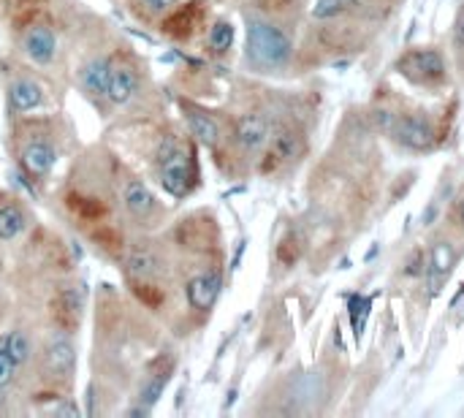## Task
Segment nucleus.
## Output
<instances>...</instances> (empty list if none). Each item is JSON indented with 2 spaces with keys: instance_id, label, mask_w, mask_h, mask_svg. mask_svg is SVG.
I'll use <instances>...</instances> for the list:
<instances>
[{
  "instance_id": "obj_1",
  "label": "nucleus",
  "mask_w": 464,
  "mask_h": 418,
  "mask_svg": "<svg viewBox=\"0 0 464 418\" xmlns=\"http://www.w3.org/2000/svg\"><path fill=\"white\" fill-rule=\"evenodd\" d=\"M293 55V44L272 22L250 20L247 22V60L258 71H277L285 68Z\"/></svg>"
},
{
  "instance_id": "obj_2",
  "label": "nucleus",
  "mask_w": 464,
  "mask_h": 418,
  "mask_svg": "<svg viewBox=\"0 0 464 418\" xmlns=\"http://www.w3.org/2000/svg\"><path fill=\"white\" fill-rule=\"evenodd\" d=\"M158 169H161V180H164V188L174 196H182L188 188H190V158H188V152L185 147L169 136L161 149H158Z\"/></svg>"
},
{
  "instance_id": "obj_3",
  "label": "nucleus",
  "mask_w": 464,
  "mask_h": 418,
  "mask_svg": "<svg viewBox=\"0 0 464 418\" xmlns=\"http://www.w3.org/2000/svg\"><path fill=\"white\" fill-rule=\"evenodd\" d=\"M391 133H394V139L402 147L416 149V152H424V149H429L435 144V125L424 115H402V117H396Z\"/></svg>"
},
{
  "instance_id": "obj_4",
  "label": "nucleus",
  "mask_w": 464,
  "mask_h": 418,
  "mask_svg": "<svg viewBox=\"0 0 464 418\" xmlns=\"http://www.w3.org/2000/svg\"><path fill=\"white\" fill-rule=\"evenodd\" d=\"M399 68L404 71V76L416 79V82H424V84H432V82H440L445 76V60L437 49H416L410 52V55L402 58Z\"/></svg>"
},
{
  "instance_id": "obj_5",
  "label": "nucleus",
  "mask_w": 464,
  "mask_h": 418,
  "mask_svg": "<svg viewBox=\"0 0 464 418\" xmlns=\"http://www.w3.org/2000/svg\"><path fill=\"white\" fill-rule=\"evenodd\" d=\"M220 288H223V277H220V272L210 269V272H201V275L190 277L185 293H188V301H190L193 309L210 312V309L215 307L218 296H220Z\"/></svg>"
},
{
  "instance_id": "obj_6",
  "label": "nucleus",
  "mask_w": 464,
  "mask_h": 418,
  "mask_svg": "<svg viewBox=\"0 0 464 418\" xmlns=\"http://www.w3.org/2000/svg\"><path fill=\"white\" fill-rule=\"evenodd\" d=\"M22 46H25V55L38 63V66H49L55 60V52H58V38L52 33V28L46 25H30L22 36Z\"/></svg>"
},
{
  "instance_id": "obj_7",
  "label": "nucleus",
  "mask_w": 464,
  "mask_h": 418,
  "mask_svg": "<svg viewBox=\"0 0 464 418\" xmlns=\"http://www.w3.org/2000/svg\"><path fill=\"white\" fill-rule=\"evenodd\" d=\"M236 144L244 149V152H258L264 149L267 141H269V123L264 115H244L239 123H236Z\"/></svg>"
},
{
  "instance_id": "obj_8",
  "label": "nucleus",
  "mask_w": 464,
  "mask_h": 418,
  "mask_svg": "<svg viewBox=\"0 0 464 418\" xmlns=\"http://www.w3.org/2000/svg\"><path fill=\"white\" fill-rule=\"evenodd\" d=\"M136 92H139V74L133 68H128V66L112 68L109 87H107L109 100H115V103H120V107H123V103H128Z\"/></svg>"
},
{
  "instance_id": "obj_9",
  "label": "nucleus",
  "mask_w": 464,
  "mask_h": 418,
  "mask_svg": "<svg viewBox=\"0 0 464 418\" xmlns=\"http://www.w3.org/2000/svg\"><path fill=\"white\" fill-rule=\"evenodd\" d=\"M58 152L49 141H28L22 149V164L33 172V174H46L52 166H55Z\"/></svg>"
},
{
  "instance_id": "obj_10",
  "label": "nucleus",
  "mask_w": 464,
  "mask_h": 418,
  "mask_svg": "<svg viewBox=\"0 0 464 418\" xmlns=\"http://www.w3.org/2000/svg\"><path fill=\"white\" fill-rule=\"evenodd\" d=\"M9 98H12L14 112H30V109H38L44 103V90L33 79H17L9 87Z\"/></svg>"
},
{
  "instance_id": "obj_11",
  "label": "nucleus",
  "mask_w": 464,
  "mask_h": 418,
  "mask_svg": "<svg viewBox=\"0 0 464 418\" xmlns=\"http://www.w3.org/2000/svg\"><path fill=\"white\" fill-rule=\"evenodd\" d=\"M109 76H112V66L109 60H90L84 68H82V87L87 92H95V95H107V87H109Z\"/></svg>"
},
{
  "instance_id": "obj_12",
  "label": "nucleus",
  "mask_w": 464,
  "mask_h": 418,
  "mask_svg": "<svg viewBox=\"0 0 464 418\" xmlns=\"http://www.w3.org/2000/svg\"><path fill=\"white\" fill-rule=\"evenodd\" d=\"M74 345H71V340L68 337H58L55 342L49 345V356H46V361H49V370L55 373V375H60V378H66L71 370H74Z\"/></svg>"
},
{
  "instance_id": "obj_13",
  "label": "nucleus",
  "mask_w": 464,
  "mask_h": 418,
  "mask_svg": "<svg viewBox=\"0 0 464 418\" xmlns=\"http://www.w3.org/2000/svg\"><path fill=\"white\" fill-rule=\"evenodd\" d=\"M123 201H125V209L131 215H149L155 209V196L147 185L141 182H128L125 190H123Z\"/></svg>"
},
{
  "instance_id": "obj_14",
  "label": "nucleus",
  "mask_w": 464,
  "mask_h": 418,
  "mask_svg": "<svg viewBox=\"0 0 464 418\" xmlns=\"http://www.w3.org/2000/svg\"><path fill=\"white\" fill-rule=\"evenodd\" d=\"M451 267H453V247H451L448 242L435 245L432 258H429V272H427V275H429V285H432V291L440 288V283L448 277Z\"/></svg>"
},
{
  "instance_id": "obj_15",
  "label": "nucleus",
  "mask_w": 464,
  "mask_h": 418,
  "mask_svg": "<svg viewBox=\"0 0 464 418\" xmlns=\"http://www.w3.org/2000/svg\"><path fill=\"white\" fill-rule=\"evenodd\" d=\"M188 128H190V133H193L201 144H206V147H215V144L220 141V125H218L210 115L190 112V115H188Z\"/></svg>"
},
{
  "instance_id": "obj_16",
  "label": "nucleus",
  "mask_w": 464,
  "mask_h": 418,
  "mask_svg": "<svg viewBox=\"0 0 464 418\" xmlns=\"http://www.w3.org/2000/svg\"><path fill=\"white\" fill-rule=\"evenodd\" d=\"M125 267L133 277H155L161 272V258L155 255L152 250H133L125 261Z\"/></svg>"
},
{
  "instance_id": "obj_17",
  "label": "nucleus",
  "mask_w": 464,
  "mask_h": 418,
  "mask_svg": "<svg viewBox=\"0 0 464 418\" xmlns=\"http://www.w3.org/2000/svg\"><path fill=\"white\" fill-rule=\"evenodd\" d=\"M25 231V215L20 213L17 206L6 204L0 206V239H17Z\"/></svg>"
},
{
  "instance_id": "obj_18",
  "label": "nucleus",
  "mask_w": 464,
  "mask_h": 418,
  "mask_svg": "<svg viewBox=\"0 0 464 418\" xmlns=\"http://www.w3.org/2000/svg\"><path fill=\"white\" fill-rule=\"evenodd\" d=\"M17 370H20V364L12 358L9 345H6V334H4V337H0V391H4L14 381Z\"/></svg>"
},
{
  "instance_id": "obj_19",
  "label": "nucleus",
  "mask_w": 464,
  "mask_h": 418,
  "mask_svg": "<svg viewBox=\"0 0 464 418\" xmlns=\"http://www.w3.org/2000/svg\"><path fill=\"white\" fill-rule=\"evenodd\" d=\"M206 44H210L212 52H228L231 44H234V28L228 22H218L210 36H206Z\"/></svg>"
},
{
  "instance_id": "obj_20",
  "label": "nucleus",
  "mask_w": 464,
  "mask_h": 418,
  "mask_svg": "<svg viewBox=\"0 0 464 418\" xmlns=\"http://www.w3.org/2000/svg\"><path fill=\"white\" fill-rule=\"evenodd\" d=\"M6 345H9L12 358L20 364V367L30 358V337H28L25 332H9V334H6Z\"/></svg>"
},
{
  "instance_id": "obj_21",
  "label": "nucleus",
  "mask_w": 464,
  "mask_h": 418,
  "mask_svg": "<svg viewBox=\"0 0 464 418\" xmlns=\"http://www.w3.org/2000/svg\"><path fill=\"white\" fill-rule=\"evenodd\" d=\"M166 381H169V373H158V375H152V381L144 386V391H141V405L144 407H149V405H155L161 399V394H164V389H166Z\"/></svg>"
},
{
  "instance_id": "obj_22",
  "label": "nucleus",
  "mask_w": 464,
  "mask_h": 418,
  "mask_svg": "<svg viewBox=\"0 0 464 418\" xmlns=\"http://www.w3.org/2000/svg\"><path fill=\"white\" fill-rule=\"evenodd\" d=\"M345 9L337 4V0H316V6H313V17L316 20H334L340 17Z\"/></svg>"
},
{
  "instance_id": "obj_23",
  "label": "nucleus",
  "mask_w": 464,
  "mask_h": 418,
  "mask_svg": "<svg viewBox=\"0 0 464 418\" xmlns=\"http://www.w3.org/2000/svg\"><path fill=\"white\" fill-rule=\"evenodd\" d=\"M275 149H277L280 158H293V155H296V136L291 131L275 136Z\"/></svg>"
},
{
  "instance_id": "obj_24",
  "label": "nucleus",
  "mask_w": 464,
  "mask_h": 418,
  "mask_svg": "<svg viewBox=\"0 0 464 418\" xmlns=\"http://www.w3.org/2000/svg\"><path fill=\"white\" fill-rule=\"evenodd\" d=\"M193 14H196V9H190V12H180L174 20H169V22H166V30H169V33H174V36H185V33H188V28H185V25L190 22V17H193Z\"/></svg>"
},
{
  "instance_id": "obj_25",
  "label": "nucleus",
  "mask_w": 464,
  "mask_h": 418,
  "mask_svg": "<svg viewBox=\"0 0 464 418\" xmlns=\"http://www.w3.org/2000/svg\"><path fill=\"white\" fill-rule=\"evenodd\" d=\"M141 4L149 9V12H169L177 6V0H141Z\"/></svg>"
},
{
  "instance_id": "obj_26",
  "label": "nucleus",
  "mask_w": 464,
  "mask_h": 418,
  "mask_svg": "<svg viewBox=\"0 0 464 418\" xmlns=\"http://www.w3.org/2000/svg\"><path fill=\"white\" fill-rule=\"evenodd\" d=\"M337 4L348 12V9H353V6H361V4H364V0H337Z\"/></svg>"
},
{
  "instance_id": "obj_27",
  "label": "nucleus",
  "mask_w": 464,
  "mask_h": 418,
  "mask_svg": "<svg viewBox=\"0 0 464 418\" xmlns=\"http://www.w3.org/2000/svg\"><path fill=\"white\" fill-rule=\"evenodd\" d=\"M459 218H461V226H464V196H461V201H459Z\"/></svg>"
}]
</instances>
